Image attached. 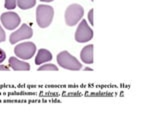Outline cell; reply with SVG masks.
I'll use <instances>...</instances> for the list:
<instances>
[{"mask_svg":"<svg viewBox=\"0 0 160 120\" xmlns=\"http://www.w3.org/2000/svg\"><path fill=\"white\" fill-rule=\"evenodd\" d=\"M54 10L49 5L41 4L36 9V21L39 27H48L53 19Z\"/></svg>","mask_w":160,"mask_h":120,"instance_id":"cell-1","label":"cell"},{"mask_svg":"<svg viewBox=\"0 0 160 120\" xmlns=\"http://www.w3.org/2000/svg\"><path fill=\"white\" fill-rule=\"evenodd\" d=\"M57 62L62 68L68 69V70H80L82 67V65L80 62L72 56L68 51H62L57 55Z\"/></svg>","mask_w":160,"mask_h":120,"instance_id":"cell-2","label":"cell"},{"mask_svg":"<svg viewBox=\"0 0 160 120\" xmlns=\"http://www.w3.org/2000/svg\"><path fill=\"white\" fill-rule=\"evenodd\" d=\"M84 14L83 7L79 4H71L65 11V22L68 26H74L79 22Z\"/></svg>","mask_w":160,"mask_h":120,"instance_id":"cell-3","label":"cell"},{"mask_svg":"<svg viewBox=\"0 0 160 120\" xmlns=\"http://www.w3.org/2000/svg\"><path fill=\"white\" fill-rule=\"evenodd\" d=\"M93 37V31L90 28V26L87 24L86 20H82L75 32V40L77 42L83 43V42H88L89 40H91Z\"/></svg>","mask_w":160,"mask_h":120,"instance_id":"cell-4","label":"cell"},{"mask_svg":"<svg viewBox=\"0 0 160 120\" xmlns=\"http://www.w3.org/2000/svg\"><path fill=\"white\" fill-rule=\"evenodd\" d=\"M35 51H36V46L32 42H23L16 45L14 48V53L17 57L21 59H30L31 58Z\"/></svg>","mask_w":160,"mask_h":120,"instance_id":"cell-5","label":"cell"},{"mask_svg":"<svg viewBox=\"0 0 160 120\" xmlns=\"http://www.w3.org/2000/svg\"><path fill=\"white\" fill-rule=\"evenodd\" d=\"M32 35H33V32H32L31 27L27 24H22L21 27L19 29H17L15 32L11 33L9 40L11 44H15L16 42L20 41V40L29 39L30 37H32Z\"/></svg>","mask_w":160,"mask_h":120,"instance_id":"cell-6","label":"cell"},{"mask_svg":"<svg viewBox=\"0 0 160 120\" xmlns=\"http://www.w3.org/2000/svg\"><path fill=\"white\" fill-rule=\"evenodd\" d=\"M21 19L15 12H4L1 15V22L3 26L8 30H13L20 24Z\"/></svg>","mask_w":160,"mask_h":120,"instance_id":"cell-7","label":"cell"},{"mask_svg":"<svg viewBox=\"0 0 160 120\" xmlns=\"http://www.w3.org/2000/svg\"><path fill=\"white\" fill-rule=\"evenodd\" d=\"M9 66L13 70H16V71H28L30 69V65L28 63L21 61L16 57L9 58Z\"/></svg>","mask_w":160,"mask_h":120,"instance_id":"cell-8","label":"cell"},{"mask_svg":"<svg viewBox=\"0 0 160 120\" xmlns=\"http://www.w3.org/2000/svg\"><path fill=\"white\" fill-rule=\"evenodd\" d=\"M80 58L86 64L93 63V45H87L83 47L81 53H80Z\"/></svg>","mask_w":160,"mask_h":120,"instance_id":"cell-9","label":"cell"},{"mask_svg":"<svg viewBox=\"0 0 160 120\" xmlns=\"http://www.w3.org/2000/svg\"><path fill=\"white\" fill-rule=\"evenodd\" d=\"M52 59V54L47 49H40L35 57V63L40 65L45 62H48Z\"/></svg>","mask_w":160,"mask_h":120,"instance_id":"cell-10","label":"cell"},{"mask_svg":"<svg viewBox=\"0 0 160 120\" xmlns=\"http://www.w3.org/2000/svg\"><path fill=\"white\" fill-rule=\"evenodd\" d=\"M35 3H36V0H17L18 7L23 10L32 8L35 5Z\"/></svg>","mask_w":160,"mask_h":120,"instance_id":"cell-11","label":"cell"},{"mask_svg":"<svg viewBox=\"0 0 160 120\" xmlns=\"http://www.w3.org/2000/svg\"><path fill=\"white\" fill-rule=\"evenodd\" d=\"M39 71H57L58 68L56 65H54V64H44L43 66H40L38 68Z\"/></svg>","mask_w":160,"mask_h":120,"instance_id":"cell-12","label":"cell"},{"mask_svg":"<svg viewBox=\"0 0 160 120\" xmlns=\"http://www.w3.org/2000/svg\"><path fill=\"white\" fill-rule=\"evenodd\" d=\"M17 0H5L4 6L6 9H14L16 6Z\"/></svg>","mask_w":160,"mask_h":120,"instance_id":"cell-13","label":"cell"},{"mask_svg":"<svg viewBox=\"0 0 160 120\" xmlns=\"http://www.w3.org/2000/svg\"><path fill=\"white\" fill-rule=\"evenodd\" d=\"M5 38H6V36H5V32H4V30L2 29L1 27V25H0V42H3Z\"/></svg>","mask_w":160,"mask_h":120,"instance_id":"cell-14","label":"cell"},{"mask_svg":"<svg viewBox=\"0 0 160 120\" xmlns=\"http://www.w3.org/2000/svg\"><path fill=\"white\" fill-rule=\"evenodd\" d=\"M5 58H6V54H5V52L2 49H0V63H2L5 60Z\"/></svg>","mask_w":160,"mask_h":120,"instance_id":"cell-15","label":"cell"},{"mask_svg":"<svg viewBox=\"0 0 160 120\" xmlns=\"http://www.w3.org/2000/svg\"><path fill=\"white\" fill-rule=\"evenodd\" d=\"M88 19H89V22L93 24V9L91 10H89V12H88Z\"/></svg>","mask_w":160,"mask_h":120,"instance_id":"cell-16","label":"cell"},{"mask_svg":"<svg viewBox=\"0 0 160 120\" xmlns=\"http://www.w3.org/2000/svg\"><path fill=\"white\" fill-rule=\"evenodd\" d=\"M0 71H9V67L4 66V65H0Z\"/></svg>","mask_w":160,"mask_h":120,"instance_id":"cell-17","label":"cell"},{"mask_svg":"<svg viewBox=\"0 0 160 120\" xmlns=\"http://www.w3.org/2000/svg\"><path fill=\"white\" fill-rule=\"evenodd\" d=\"M84 70H85V71H92V68H90V67H86V68H84Z\"/></svg>","mask_w":160,"mask_h":120,"instance_id":"cell-18","label":"cell"},{"mask_svg":"<svg viewBox=\"0 0 160 120\" xmlns=\"http://www.w3.org/2000/svg\"><path fill=\"white\" fill-rule=\"evenodd\" d=\"M40 1H43V2H51L53 0H40Z\"/></svg>","mask_w":160,"mask_h":120,"instance_id":"cell-19","label":"cell"},{"mask_svg":"<svg viewBox=\"0 0 160 120\" xmlns=\"http://www.w3.org/2000/svg\"><path fill=\"white\" fill-rule=\"evenodd\" d=\"M91 1H93V0H91Z\"/></svg>","mask_w":160,"mask_h":120,"instance_id":"cell-20","label":"cell"}]
</instances>
